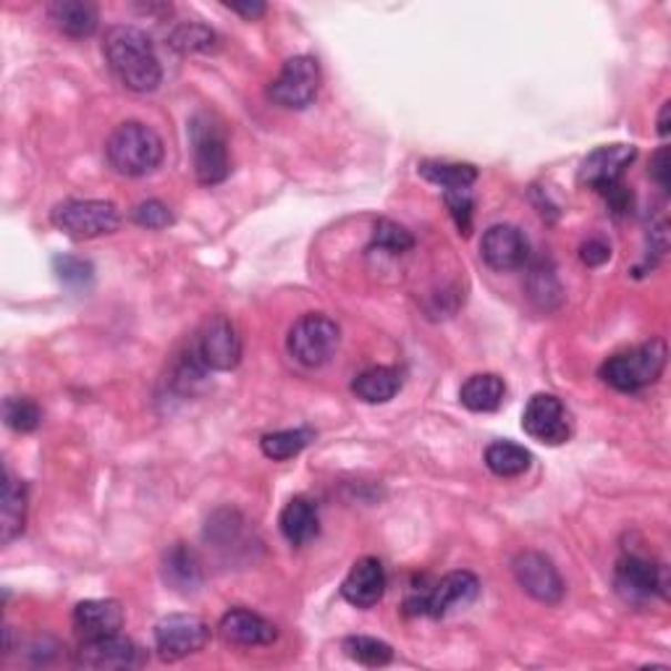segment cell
I'll return each instance as SVG.
<instances>
[{
  "instance_id": "1",
  "label": "cell",
  "mask_w": 671,
  "mask_h": 671,
  "mask_svg": "<svg viewBox=\"0 0 671 671\" xmlns=\"http://www.w3.org/2000/svg\"><path fill=\"white\" fill-rule=\"evenodd\" d=\"M103 55L108 67L126 90L153 92L163 79L161 61H157L153 42L142 29L129 24H115L105 32Z\"/></svg>"
},
{
  "instance_id": "2",
  "label": "cell",
  "mask_w": 671,
  "mask_h": 671,
  "mask_svg": "<svg viewBox=\"0 0 671 671\" xmlns=\"http://www.w3.org/2000/svg\"><path fill=\"white\" fill-rule=\"evenodd\" d=\"M108 163L115 173L129 179H140L153 173L163 161V140L148 124L126 121L115 126L105 144Z\"/></svg>"
},
{
  "instance_id": "3",
  "label": "cell",
  "mask_w": 671,
  "mask_h": 671,
  "mask_svg": "<svg viewBox=\"0 0 671 671\" xmlns=\"http://www.w3.org/2000/svg\"><path fill=\"white\" fill-rule=\"evenodd\" d=\"M667 342L663 338H651V342L634 346V349L619 352L609 357L601 367V378L611 388L622 394L643 392L661 378L663 367H667Z\"/></svg>"
},
{
  "instance_id": "4",
  "label": "cell",
  "mask_w": 671,
  "mask_h": 671,
  "mask_svg": "<svg viewBox=\"0 0 671 671\" xmlns=\"http://www.w3.org/2000/svg\"><path fill=\"white\" fill-rule=\"evenodd\" d=\"M194 176L202 186H215L226 182L231 173L226 132L211 113H197L190 124Z\"/></svg>"
},
{
  "instance_id": "5",
  "label": "cell",
  "mask_w": 671,
  "mask_h": 671,
  "mask_svg": "<svg viewBox=\"0 0 671 671\" xmlns=\"http://www.w3.org/2000/svg\"><path fill=\"white\" fill-rule=\"evenodd\" d=\"M50 221L71 240H98L121 226V213L105 200H67L53 207Z\"/></svg>"
},
{
  "instance_id": "6",
  "label": "cell",
  "mask_w": 671,
  "mask_h": 671,
  "mask_svg": "<svg viewBox=\"0 0 671 671\" xmlns=\"http://www.w3.org/2000/svg\"><path fill=\"white\" fill-rule=\"evenodd\" d=\"M338 342H342V331H338L336 321H331L328 315L309 313L302 315L288 331L286 349L299 365L323 367L334 359Z\"/></svg>"
},
{
  "instance_id": "7",
  "label": "cell",
  "mask_w": 671,
  "mask_h": 671,
  "mask_svg": "<svg viewBox=\"0 0 671 671\" xmlns=\"http://www.w3.org/2000/svg\"><path fill=\"white\" fill-rule=\"evenodd\" d=\"M321 90V67L313 55L288 58L281 74L268 87V98L286 111H302Z\"/></svg>"
},
{
  "instance_id": "8",
  "label": "cell",
  "mask_w": 671,
  "mask_h": 671,
  "mask_svg": "<svg viewBox=\"0 0 671 671\" xmlns=\"http://www.w3.org/2000/svg\"><path fill=\"white\" fill-rule=\"evenodd\" d=\"M194 355L207 370H234L242 359V338L234 323L226 315H213L202 323L197 342H194Z\"/></svg>"
},
{
  "instance_id": "9",
  "label": "cell",
  "mask_w": 671,
  "mask_h": 671,
  "mask_svg": "<svg viewBox=\"0 0 671 671\" xmlns=\"http://www.w3.org/2000/svg\"><path fill=\"white\" fill-rule=\"evenodd\" d=\"M211 640V627L194 614H169L155 624V648L163 661H182L200 653Z\"/></svg>"
},
{
  "instance_id": "10",
  "label": "cell",
  "mask_w": 671,
  "mask_h": 671,
  "mask_svg": "<svg viewBox=\"0 0 671 671\" xmlns=\"http://www.w3.org/2000/svg\"><path fill=\"white\" fill-rule=\"evenodd\" d=\"M480 593V582L472 572H449L441 577V582H436V588L430 593H425L423 598H415V601L407 603V609H413L415 614H428L433 619L449 617L451 611L465 609L470 606L475 598Z\"/></svg>"
},
{
  "instance_id": "11",
  "label": "cell",
  "mask_w": 671,
  "mask_h": 671,
  "mask_svg": "<svg viewBox=\"0 0 671 671\" xmlns=\"http://www.w3.org/2000/svg\"><path fill=\"white\" fill-rule=\"evenodd\" d=\"M511 572H515V580L519 582V588L540 603L557 606L561 603V598H565V580H561L559 569L553 567V561L543 557V553L538 551L519 553L515 565H511Z\"/></svg>"
},
{
  "instance_id": "12",
  "label": "cell",
  "mask_w": 671,
  "mask_h": 671,
  "mask_svg": "<svg viewBox=\"0 0 671 671\" xmlns=\"http://www.w3.org/2000/svg\"><path fill=\"white\" fill-rule=\"evenodd\" d=\"M522 428L530 438L546 444V446H559L569 438V415L567 407L561 404L559 396L553 394H536L528 401L522 415Z\"/></svg>"
},
{
  "instance_id": "13",
  "label": "cell",
  "mask_w": 671,
  "mask_h": 671,
  "mask_svg": "<svg viewBox=\"0 0 671 671\" xmlns=\"http://www.w3.org/2000/svg\"><path fill=\"white\" fill-rule=\"evenodd\" d=\"M634 155H638L634 144H609V148L593 150L580 165V184L601 194L622 184L624 171L630 169Z\"/></svg>"
},
{
  "instance_id": "14",
  "label": "cell",
  "mask_w": 671,
  "mask_h": 671,
  "mask_svg": "<svg viewBox=\"0 0 671 671\" xmlns=\"http://www.w3.org/2000/svg\"><path fill=\"white\" fill-rule=\"evenodd\" d=\"M480 255L486 260L488 268L499 273L517 271L528 263L530 242L517 226L499 223V226H490L486 234H482Z\"/></svg>"
},
{
  "instance_id": "15",
  "label": "cell",
  "mask_w": 671,
  "mask_h": 671,
  "mask_svg": "<svg viewBox=\"0 0 671 671\" xmlns=\"http://www.w3.org/2000/svg\"><path fill=\"white\" fill-rule=\"evenodd\" d=\"M77 663L84 669L98 671H124L142 667V651L132 640L119 634H105V638H90L79 648Z\"/></svg>"
},
{
  "instance_id": "16",
  "label": "cell",
  "mask_w": 671,
  "mask_h": 671,
  "mask_svg": "<svg viewBox=\"0 0 671 671\" xmlns=\"http://www.w3.org/2000/svg\"><path fill=\"white\" fill-rule=\"evenodd\" d=\"M617 590L627 603H645L667 593L663 569L640 557H624L617 565Z\"/></svg>"
},
{
  "instance_id": "17",
  "label": "cell",
  "mask_w": 671,
  "mask_h": 671,
  "mask_svg": "<svg viewBox=\"0 0 671 671\" xmlns=\"http://www.w3.org/2000/svg\"><path fill=\"white\" fill-rule=\"evenodd\" d=\"M386 593V572L378 559L365 557L355 561V567L346 575L342 596L346 603L357 606V609H373Z\"/></svg>"
},
{
  "instance_id": "18",
  "label": "cell",
  "mask_w": 671,
  "mask_h": 671,
  "mask_svg": "<svg viewBox=\"0 0 671 671\" xmlns=\"http://www.w3.org/2000/svg\"><path fill=\"white\" fill-rule=\"evenodd\" d=\"M218 632L226 643L244 648L271 645L273 640H276V627H273L268 619H263L255 614V611L247 609H231L228 614L221 619Z\"/></svg>"
},
{
  "instance_id": "19",
  "label": "cell",
  "mask_w": 671,
  "mask_h": 671,
  "mask_svg": "<svg viewBox=\"0 0 671 671\" xmlns=\"http://www.w3.org/2000/svg\"><path fill=\"white\" fill-rule=\"evenodd\" d=\"M124 619L121 603L111 601V598H92V601H82L74 609V627L84 634V640L119 634Z\"/></svg>"
},
{
  "instance_id": "20",
  "label": "cell",
  "mask_w": 671,
  "mask_h": 671,
  "mask_svg": "<svg viewBox=\"0 0 671 671\" xmlns=\"http://www.w3.org/2000/svg\"><path fill=\"white\" fill-rule=\"evenodd\" d=\"M48 17L67 38L74 40L90 38L98 29V9L87 0H55L50 3Z\"/></svg>"
},
{
  "instance_id": "21",
  "label": "cell",
  "mask_w": 671,
  "mask_h": 671,
  "mask_svg": "<svg viewBox=\"0 0 671 671\" xmlns=\"http://www.w3.org/2000/svg\"><path fill=\"white\" fill-rule=\"evenodd\" d=\"M163 580L179 593L190 596L202 586V567L197 553L184 543H176L163 557Z\"/></svg>"
},
{
  "instance_id": "22",
  "label": "cell",
  "mask_w": 671,
  "mask_h": 671,
  "mask_svg": "<svg viewBox=\"0 0 671 671\" xmlns=\"http://www.w3.org/2000/svg\"><path fill=\"white\" fill-rule=\"evenodd\" d=\"M27 525V486L13 480L11 472L3 478V496H0V540L6 546L24 532Z\"/></svg>"
},
{
  "instance_id": "23",
  "label": "cell",
  "mask_w": 671,
  "mask_h": 671,
  "mask_svg": "<svg viewBox=\"0 0 671 671\" xmlns=\"http://www.w3.org/2000/svg\"><path fill=\"white\" fill-rule=\"evenodd\" d=\"M281 532H284V538L292 546H305L317 536V525H321V519H317V507L305 496H297V499H292L281 511Z\"/></svg>"
},
{
  "instance_id": "24",
  "label": "cell",
  "mask_w": 671,
  "mask_h": 671,
  "mask_svg": "<svg viewBox=\"0 0 671 671\" xmlns=\"http://www.w3.org/2000/svg\"><path fill=\"white\" fill-rule=\"evenodd\" d=\"M504 394H507V386H504L499 375L480 373L465 380V386L459 392V401L470 413H496L504 404Z\"/></svg>"
},
{
  "instance_id": "25",
  "label": "cell",
  "mask_w": 671,
  "mask_h": 671,
  "mask_svg": "<svg viewBox=\"0 0 671 671\" xmlns=\"http://www.w3.org/2000/svg\"><path fill=\"white\" fill-rule=\"evenodd\" d=\"M401 388V375L396 367H370V370L359 373L352 384V392H355L357 399H363L365 404H386L392 401Z\"/></svg>"
},
{
  "instance_id": "26",
  "label": "cell",
  "mask_w": 671,
  "mask_h": 671,
  "mask_svg": "<svg viewBox=\"0 0 671 671\" xmlns=\"http://www.w3.org/2000/svg\"><path fill=\"white\" fill-rule=\"evenodd\" d=\"M532 454L525 446L511 441H496L486 449L488 470L499 478H517V475L530 470Z\"/></svg>"
},
{
  "instance_id": "27",
  "label": "cell",
  "mask_w": 671,
  "mask_h": 671,
  "mask_svg": "<svg viewBox=\"0 0 671 671\" xmlns=\"http://www.w3.org/2000/svg\"><path fill=\"white\" fill-rule=\"evenodd\" d=\"M420 176L428 179L430 184L441 186L444 192L451 190H470L478 182V169L470 163H441V161H425L420 163Z\"/></svg>"
},
{
  "instance_id": "28",
  "label": "cell",
  "mask_w": 671,
  "mask_h": 671,
  "mask_svg": "<svg viewBox=\"0 0 671 671\" xmlns=\"http://www.w3.org/2000/svg\"><path fill=\"white\" fill-rule=\"evenodd\" d=\"M315 430L313 428H294V430H278V433H268L260 441V449L273 461H286L294 459L297 454H302L313 444Z\"/></svg>"
},
{
  "instance_id": "29",
  "label": "cell",
  "mask_w": 671,
  "mask_h": 671,
  "mask_svg": "<svg viewBox=\"0 0 671 671\" xmlns=\"http://www.w3.org/2000/svg\"><path fill=\"white\" fill-rule=\"evenodd\" d=\"M344 651L352 661L363 663V667H386L388 661L394 659L392 645L384 643L378 638H365V634H357V638H346L344 640Z\"/></svg>"
},
{
  "instance_id": "30",
  "label": "cell",
  "mask_w": 671,
  "mask_h": 671,
  "mask_svg": "<svg viewBox=\"0 0 671 671\" xmlns=\"http://www.w3.org/2000/svg\"><path fill=\"white\" fill-rule=\"evenodd\" d=\"M171 48L179 50V53H211V50L218 48V38H215L213 29L190 21V24L173 29Z\"/></svg>"
},
{
  "instance_id": "31",
  "label": "cell",
  "mask_w": 671,
  "mask_h": 671,
  "mask_svg": "<svg viewBox=\"0 0 671 671\" xmlns=\"http://www.w3.org/2000/svg\"><path fill=\"white\" fill-rule=\"evenodd\" d=\"M3 420L11 430L32 433L40 428L42 413L38 404L27 399V396H9V399L3 401Z\"/></svg>"
},
{
  "instance_id": "32",
  "label": "cell",
  "mask_w": 671,
  "mask_h": 671,
  "mask_svg": "<svg viewBox=\"0 0 671 671\" xmlns=\"http://www.w3.org/2000/svg\"><path fill=\"white\" fill-rule=\"evenodd\" d=\"M53 271H55L58 281L69 288H87L92 284V276H95L92 265L87 263V260L74 257V255H58L53 260Z\"/></svg>"
},
{
  "instance_id": "33",
  "label": "cell",
  "mask_w": 671,
  "mask_h": 671,
  "mask_svg": "<svg viewBox=\"0 0 671 671\" xmlns=\"http://www.w3.org/2000/svg\"><path fill=\"white\" fill-rule=\"evenodd\" d=\"M373 247L386 250V252H392V255H396V252L413 250L415 240L407 228L399 226V223L378 221V226H375V236H373Z\"/></svg>"
},
{
  "instance_id": "34",
  "label": "cell",
  "mask_w": 671,
  "mask_h": 671,
  "mask_svg": "<svg viewBox=\"0 0 671 671\" xmlns=\"http://www.w3.org/2000/svg\"><path fill=\"white\" fill-rule=\"evenodd\" d=\"M444 202L449 207L454 223H457L459 234H470L472 228V211H475V200L470 190H451L444 192Z\"/></svg>"
},
{
  "instance_id": "35",
  "label": "cell",
  "mask_w": 671,
  "mask_h": 671,
  "mask_svg": "<svg viewBox=\"0 0 671 671\" xmlns=\"http://www.w3.org/2000/svg\"><path fill=\"white\" fill-rule=\"evenodd\" d=\"M132 218L136 226L142 228H165L171 226L173 223V215L169 211V205H163L161 200H148V202H140V205L134 207Z\"/></svg>"
},
{
  "instance_id": "36",
  "label": "cell",
  "mask_w": 671,
  "mask_h": 671,
  "mask_svg": "<svg viewBox=\"0 0 671 671\" xmlns=\"http://www.w3.org/2000/svg\"><path fill=\"white\" fill-rule=\"evenodd\" d=\"M651 176H653V182L659 184L663 192H669V186H671V155H669V148H661L659 153H655L651 157Z\"/></svg>"
},
{
  "instance_id": "37",
  "label": "cell",
  "mask_w": 671,
  "mask_h": 671,
  "mask_svg": "<svg viewBox=\"0 0 671 671\" xmlns=\"http://www.w3.org/2000/svg\"><path fill=\"white\" fill-rule=\"evenodd\" d=\"M580 257H582V263L590 265V268H598V265H603L606 260L611 257V247L601 240H590L582 244Z\"/></svg>"
},
{
  "instance_id": "38",
  "label": "cell",
  "mask_w": 671,
  "mask_h": 671,
  "mask_svg": "<svg viewBox=\"0 0 671 671\" xmlns=\"http://www.w3.org/2000/svg\"><path fill=\"white\" fill-rule=\"evenodd\" d=\"M226 6L234 13H242L244 19H257V17H263L265 11H268V6L257 3V0H252V3H226Z\"/></svg>"
},
{
  "instance_id": "39",
  "label": "cell",
  "mask_w": 671,
  "mask_h": 671,
  "mask_svg": "<svg viewBox=\"0 0 671 671\" xmlns=\"http://www.w3.org/2000/svg\"><path fill=\"white\" fill-rule=\"evenodd\" d=\"M669 115H671V103L667 100V103L661 105V113H659V134L661 136L669 134Z\"/></svg>"
}]
</instances>
